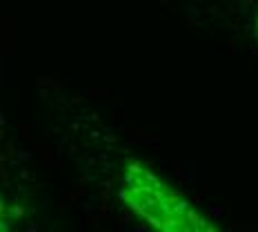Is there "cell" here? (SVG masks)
Returning a JSON list of instances; mask_svg holds the SVG:
<instances>
[{
  "label": "cell",
  "instance_id": "obj_1",
  "mask_svg": "<svg viewBox=\"0 0 258 232\" xmlns=\"http://www.w3.org/2000/svg\"><path fill=\"white\" fill-rule=\"evenodd\" d=\"M118 197L149 232H223L185 194L141 161L125 165Z\"/></svg>",
  "mask_w": 258,
  "mask_h": 232
},
{
  "label": "cell",
  "instance_id": "obj_2",
  "mask_svg": "<svg viewBox=\"0 0 258 232\" xmlns=\"http://www.w3.org/2000/svg\"><path fill=\"white\" fill-rule=\"evenodd\" d=\"M0 232H16L14 225V212L9 208V201L0 192Z\"/></svg>",
  "mask_w": 258,
  "mask_h": 232
},
{
  "label": "cell",
  "instance_id": "obj_3",
  "mask_svg": "<svg viewBox=\"0 0 258 232\" xmlns=\"http://www.w3.org/2000/svg\"><path fill=\"white\" fill-rule=\"evenodd\" d=\"M254 38L258 42V14H256V20H254Z\"/></svg>",
  "mask_w": 258,
  "mask_h": 232
}]
</instances>
